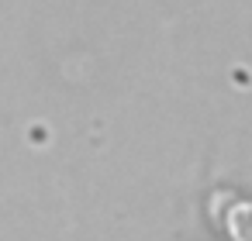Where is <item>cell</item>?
<instances>
[{"label":"cell","instance_id":"6da1fadb","mask_svg":"<svg viewBox=\"0 0 252 241\" xmlns=\"http://www.w3.org/2000/svg\"><path fill=\"white\" fill-rule=\"evenodd\" d=\"M228 231L235 241H252V203H238L228 214Z\"/></svg>","mask_w":252,"mask_h":241}]
</instances>
